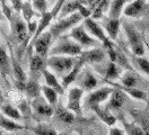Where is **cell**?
Returning <instances> with one entry per match:
<instances>
[{
	"instance_id": "6da1fadb",
	"label": "cell",
	"mask_w": 149,
	"mask_h": 135,
	"mask_svg": "<svg viewBox=\"0 0 149 135\" xmlns=\"http://www.w3.org/2000/svg\"><path fill=\"white\" fill-rule=\"evenodd\" d=\"M9 21L11 27V37L18 43V45H20L22 51H24L27 47L28 42L32 39L28 32L27 23L18 12L14 14Z\"/></svg>"
},
{
	"instance_id": "7a4b0ae2",
	"label": "cell",
	"mask_w": 149,
	"mask_h": 135,
	"mask_svg": "<svg viewBox=\"0 0 149 135\" xmlns=\"http://www.w3.org/2000/svg\"><path fill=\"white\" fill-rule=\"evenodd\" d=\"M84 20V17L79 12H74L69 16L59 18V20L56 21L54 24H51L50 26V32L53 36L54 39H58L61 36H65V33L70 32L74 26L79 25Z\"/></svg>"
},
{
	"instance_id": "3957f363",
	"label": "cell",
	"mask_w": 149,
	"mask_h": 135,
	"mask_svg": "<svg viewBox=\"0 0 149 135\" xmlns=\"http://www.w3.org/2000/svg\"><path fill=\"white\" fill-rule=\"evenodd\" d=\"M78 57L67 55H49L47 60V66L52 72L61 75L62 78L68 74L74 66Z\"/></svg>"
},
{
	"instance_id": "277c9868",
	"label": "cell",
	"mask_w": 149,
	"mask_h": 135,
	"mask_svg": "<svg viewBox=\"0 0 149 135\" xmlns=\"http://www.w3.org/2000/svg\"><path fill=\"white\" fill-rule=\"evenodd\" d=\"M59 41L50 48L49 55H67L78 57L84 51L83 47L68 36H61Z\"/></svg>"
},
{
	"instance_id": "5b68a950",
	"label": "cell",
	"mask_w": 149,
	"mask_h": 135,
	"mask_svg": "<svg viewBox=\"0 0 149 135\" xmlns=\"http://www.w3.org/2000/svg\"><path fill=\"white\" fill-rule=\"evenodd\" d=\"M83 24H84L86 30L93 36L94 38H96L98 42H101V44H103V46L105 48H109V47H111V46H113V45L115 44L114 41H112L111 38L107 36L106 32L104 30V28L94 18L92 17L85 18Z\"/></svg>"
},
{
	"instance_id": "8992f818",
	"label": "cell",
	"mask_w": 149,
	"mask_h": 135,
	"mask_svg": "<svg viewBox=\"0 0 149 135\" xmlns=\"http://www.w3.org/2000/svg\"><path fill=\"white\" fill-rule=\"evenodd\" d=\"M68 37H70L74 42H77L83 48L84 47H86V48L98 47V45L101 44V42H98L96 38H94L93 36L86 30L84 24H79V25L74 26L69 32Z\"/></svg>"
},
{
	"instance_id": "52a82bcc",
	"label": "cell",
	"mask_w": 149,
	"mask_h": 135,
	"mask_svg": "<svg viewBox=\"0 0 149 135\" xmlns=\"http://www.w3.org/2000/svg\"><path fill=\"white\" fill-rule=\"evenodd\" d=\"M122 26H123L124 33L127 35V38H128V43L131 48V52L133 53V55L142 56L145 54V43H143L140 34L138 33V30L127 21H124L122 24Z\"/></svg>"
},
{
	"instance_id": "ba28073f",
	"label": "cell",
	"mask_w": 149,
	"mask_h": 135,
	"mask_svg": "<svg viewBox=\"0 0 149 135\" xmlns=\"http://www.w3.org/2000/svg\"><path fill=\"white\" fill-rule=\"evenodd\" d=\"M53 36L51 34L50 30H45L44 33H42L37 38H35L33 42H31V46L34 48L35 53L44 59L49 57V53H50V48L53 42Z\"/></svg>"
},
{
	"instance_id": "9c48e42d",
	"label": "cell",
	"mask_w": 149,
	"mask_h": 135,
	"mask_svg": "<svg viewBox=\"0 0 149 135\" xmlns=\"http://www.w3.org/2000/svg\"><path fill=\"white\" fill-rule=\"evenodd\" d=\"M113 90H114V87H102V88L93 90L86 97L85 104L89 108L93 107V106H96V105H101L102 102H104L105 100H107L110 98Z\"/></svg>"
},
{
	"instance_id": "30bf717a",
	"label": "cell",
	"mask_w": 149,
	"mask_h": 135,
	"mask_svg": "<svg viewBox=\"0 0 149 135\" xmlns=\"http://www.w3.org/2000/svg\"><path fill=\"white\" fill-rule=\"evenodd\" d=\"M84 90L80 87H72L69 89L68 92V102L67 108L70 109L76 115H81L83 108H81V98L84 96Z\"/></svg>"
},
{
	"instance_id": "8fae6325",
	"label": "cell",
	"mask_w": 149,
	"mask_h": 135,
	"mask_svg": "<svg viewBox=\"0 0 149 135\" xmlns=\"http://www.w3.org/2000/svg\"><path fill=\"white\" fill-rule=\"evenodd\" d=\"M74 82H78V87H80L84 91H93L98 86V80L96 75L88 69H84L80 71L77 80Z\"/></svg>"
},
{
	"instance_id": "7c38bea8",
	"label": "cell",
	"mask_w": 149,
	"mask_h": 135,
	"mask_svg": "<svg viewBox=\"0 0 149 135\" xmlns=\"http://www.w3.org/2000/svg\"><path fill=\"white\" fill-rule=\"evenodd\" d=\"M31 105H32L33 111L35 114H37L38 116L44 117V118H50L54 114V107L52 105H50L42 96L32 99Z\"/></svg>"
},
{
	"instance_id": "4fadbf2b",
	"label": "cell",
	"mask_w": 149,
	"mask_h": 135,
	"mask_svg": "<svg viewBox=\"0 0 149 135\" xmlns=\"http://www.w3.org/2000/svg\"><path fill=\"white\" fill-rule=\"evenodd\" d=\"M106 52L101 47H92L81 52L79 57L85 62V64H97L104 61Z\"/></svg>"
},
{
	"instance_id": "5bb4252c",
	"label": "cell",
	"mask_w": 149,
	"mask_h": 135,
	"mask_svg": "<svg viewBox=\"0 0 149 135\" xmlns=\"http://www.w3.org/2000/svg\"><path fill=\"white\" fill-rule=\"evenodd\" d=\"M11 70H13V75L15 78V84L16 88L19 91H24L25 88V83L27 81V75L25 71L23 70L22 65L19 64V62L16 60V57L13 55V51H11Z\"/></svg>"
},
{
	"instance_id": "9a60e30c",
	"label": "cell",
	"mask_w": 149,
	"mask_h": 135,
	"mask_svg": "<svg viewBox=\"0 0 149 135\" xmlns=\"http://www.w3.org/2000/svg\"><path fill=\"white\" fill-rule=\"evenodd\" d=\"M47 60L36 53L32 54L31 59H29V72H31V77L32 79L37 80L38 77H41L43 74L44 69H47Z\"/></svg>"
},
{
	"instance_id": "2e32d148",
	"label": "cell",
	"mask_w": 149,
	"mask_h": 135,
	"mask_svg": "<svg viewBox=\"0 0 149 135\" xmlns=\"http://www.w3.org/2000/svg\"><path fill=\"white\" fill-rule=\"evenodd\" d=\"M102 19V25L104 30L106 32L107 36L111 38L112 41H115L118 38L119 32H120V27H121L120 18H110L107 16V17H103Z\"/></svg>"
},
{
	"instance_id": "e0dca14e",
	"label": "cell",
	"mask_w": 149,
	"mask_h": 135,
	"mask_svg": "<svg viewBox=\"0 0 149 135\" xmlns=\"http://www.w3.org/2000/svg\"><path fill=\"white\" fill-rule=\"evenodd\" d=\"M146 7V0H132L129 1L123 9V15L127 17L138 18L141 16Z\"/></svg>"
},
{
	"instance_id": "ac0fdd59",
	"label": "cell",
	"mask_w": 149,
	"mask_h": 135,
	"mask_svg": "<svg viewBox=\"0 0 149 135\" xmlns=\"http://www.w3.org/2000/svg\"><path fill=\"white\" fill-rule=\"evenodd\" d=\"M127 96L128 95L125 92H123L121 89L114 88L112 95L110 96V100H109V102L106 105V108L109 110H114V111L115 110H120L123 107L124 102L127 101Z\"/></svg>"
},
{
	"instance_id": "d6986e66",
	"label": "cell",
	"mask_w": 149,
	"mask_h": 135,
	"mask_svg": "<svg viewBox=\"0 0 149 135\" xmlns=\"http://www.w3.org/2000/svg\"><path fill=\"white\" fill-rule=\"evenodd\" d=\"M85 65H86L85 62L78 56V60H77V62H76V64H74V66L70 70V72H69L68 74H65V77L62 78L61 83H62V86H63L65 89L69 88V86H71V83H74V81L77 80L79 73H80V71L83 70V68H84Z\"/></svg>"
},
{
	"instance_id": "ffe728a7",
	"label": "cell",
	"mask_w": 149,
	"mask_h": 135,
	"mask_svg": "<svg viewBox=\"0 0 149 135\" xmlns=\"http://www.w3.org/2000/svg\"><path fill=\"white\" fill-rule=\"evenodd\" d=\"M110 86H113L114 88H118V89H121L123 92H125L127 95H129L132 98L137 99V100H142V101H147L148 97H147V93L145 91H142L141 89H138L137 87H124L122 84L119 83H115L114 81H106Z\"/></svg>"
},
{
	"instance_id": "44dd1931",
	"label": "cell",
	"mask_w": 149,
	"mask_h": 135,
	"mask_svg": "<svg viewBox=\"0 0 149 135\" xmlns=\"http://www.w3.org/2000/svg\"><path fill=\"white\" fill-rule=\"evenodd\" d=\"M91 109L94 110V113L100 117V119L102 120L104 124H106V125L110 126V127H111V126H114L115 123L118 122V118L114 116L107 108L101 107V105L93 106V107H91Z\"/></svg>"
},
{
	"instance_id": "7402d4cb",
	"label": "cell",
	"mask_w": 149,
	"mask_h": 135,
	"mask_svg": "<svg viewBox=\"0 0 149 135\" xmlns=\"http://www.w3.org/2000/svg\"><path fill=\"white\" fill-rule=\"evenodd\" d=\"M0 73L5 77L13 74L11 56H9L6 46H3V45H0Z\"/></svg>"
},
{
	"instance_id": "603a6c76",
	"label": "cell",
	"mask_w": 149,
	"mask_h": 135,
	"mask_svg": "<svg viewBox=\"0 0 149 135\" xmlns=\"http://www.w3.org/2000/svg\"><path fill=\"white\" fill-rule=\"evenodd\" d=\"M54 115L56 117L63 122L65 124H72L76 119V114L72 113L70 109H68L67 106H63V105H60V104H56V108H54Z\"/></svg>"
},
{
	"instance_id": "cb8c5ba5",
	"label": "cell",
	"mask_w": 149,
	"mask_h": 135,
	"mask_svg": "<svg viewBox=\"0 0 149 135\" xmlns=\"http://www.w3.org/2000/svg\"><path fill=\"white\" fill-rule=\"evenodd\" d=\"M42 77L44 78L47 86H49V87H51V88H53L54 90H56V91L59 92V95H63V93H65V89L63 88L62 83L59 82L58 78H56V75L51 71L50 69H47H47H44Z\"/></svg>"
},
{
	"instance_id": "d4e9b609",
	"label": "cell",
	"mask_w": 149,
	"mask_h": 135,
	"mask_svg": "<svg viewBox=\"0 0 149 135\" xmlns=\"http://www.w3.org/2000/svg\"><path fill=\"white\" fill-rule=\"evenodd\" d=\"M123 73V68H121L119 64L115 62H110L106 64L105 71H104V79L106 81H114L116 79H120Z\"/></svg>"
},
{
	"instance_id": "484cf974",
	"label": "cell",
	"mask_w": 149,
	"mask_h": 135,
	"mask_svg": "<svg viewBox=\"0 0 149 135\" xmlns=\"http://www.w3.org/2000/svg\"><path fill=\"white\" fill-rule=\"evenodd\" d=\"M0 128L7 131V132H14V131H22L27 128L25 125L19 124L18 122L8 118L7 116H5L2 113H0Z\"/></svg>"
},
{
	"instance_id": "4316f807",
	"label": "cell",
	"mask_w": 149,
	"mask_h": 135,
	"mask_svg": "<svg viewBox=\"0 0 149 135\" xmlns=\"http://www.w3.org/2000/svg\"><path fill=\"white\" fill-rule=\"evenodd\" d=\"M23 92L26 93L28 98L34 99L36 97L42 96V86H40L37 80H35V79H29L26 81Z\"/></svg>"
},
{
	"instance_id": "83f0119b",
	"label": "cell",
	"mask_w": 149,
	"mask_h": 135,
	"mask_svg": "<svg viewBox=\"0 0 149 135\" xmlns=\"http://www.w3.org/2000/svg\"><path fill=\"white\" fill-rule=\"evenodd\" d=\"M128 3V0H112L109 6L107 16L110 18H120L123 15V9Z\"/></svg>"
},
{
	"instance_id": "f1b7e54d",
	"label": "cell",
	"mask_w": 149,
	"mask_h": 135,
	"mask_svg": "<svg viewBox=\"0 0 149 135\" xmlns=\"http://www.w3.org/2000/svg\"><path fill=\"white\" fill-rule=\"evenodd\" d=\"M81 3L83 2L79 0H67L60 10V14H59L58 18H62L65 16H69L71 14H74V12H78Z\"/></svg>"
},
{
	"instance_id": "f546056e",
	"label": "cell",
	"mask_w": 149,
	"mask_h": 135,
	"mask_svg": "<svg viewBox=\"0 0 149 135\" xmlns=\"http://www.w3.org/2000/svg\"><path fill=\"white\" fill-rule=\"evenodd\" d=\"M0 110L5 116H7L8 118H11V119H14L16 122H20L24 118L18 108H16L15 106H13L10 104H7V102H3L0 106Z\"/></svg>"
},
{
	"instance_id": "4dcf8cb0",
	"label": "cell",
	"mask_w": 149,
	"mask_h": 135,
	"mask_svg": "<svg viewBox=\"0 0 149 135\" xmlns=\"http://www.w3.org/2000/svg\"><path fill=\"white\" fill-rule=\"evenodd\" d=\"M121 84L124 87H137L138 86V75L134 70H127L121 75Z\"/></svg>"
},
{
	"instance_id": "1f68e13d",
	"label": "cell",
	"mask_w": 149,
	"mask_h": 135,
	"mask_svg": "<svg viewBox=\"0 0 149 135\" xmlns=\"http://www.w3.org/2000/svg\"><path fill=\"white\" fill-rule=\"evenodd\" d=\"M42 95L44 96V99L47 100L50 105H52L53 107L58 104V99H59V92L54 90L53 88L49 87V86H42Z\"/></svg>"
},
{
	"instance_id": "d6a6232c",
	"label": "cell",
	"mask_w": 149,
	"mask_h": 135,
	"mask_svg": "<svg viewBox=\"0 0 149 135\" xmlns=\"http://www.w3.org/2000/svg\"><path fill=\"white\" fill-rule=\"evenodd\" d=\"M20 15H22V17L24 18V20L26 23H29V21L33 20V18L35 16V9L33 8V6H32L29 0H27V1L24 0L23 7H22V10H20Z\"/></svg>"
},
{
	"instance_id": "836d02e7",
	"label": "cell",
	"mask_w": 149,
	"mask_h": 135,
	"mask_svg": "<svg viewBox=\"0 0 149 135\" xmlns=\"http://www.w3.org/2000/svg\"><path fill=\"white\" fill-rule=\"evenodd\" d=\"M121 120L123 126H124V131H125L127 135H145L143 129L137 123H133V122L129 123L124 118H121Z\"/></svg>"
},
{
	"instance_id": "e575fe53",
	"label": "cell",
	"mask_w": 149,
	"mask_h": 135,
	"mask_svg": "<svg viewBox=\"0 0 149 135\" xmlns=\"http://www.w3.org/2000/svg\"><path fill=\"white\" fill-rule=\"evenodd\" d=\"M33 133L35 135H58L59 133L52 126L47 124H37L33 128Z\"/></svg>"
},
{
	"instance_id": "d590c367",
	"label": "cell",
	"mask_w": 149,
	"mask_h": 135,
	"mask_svg": "<svg viewBox=\"0 0 149 135\" xmlns=\"http://www.w3.org/2000/svg\"><path fill=\"white\" fill-rule=\"evenodd\" d=\"M107 5H110L109 0H100L97 5H95V8H93V12L91 17L94 18L95 20L102 19L104 17V11H105V8L107 7Z\"/></svg>"
},
{
	"instance_id": "8d00e7d4",
	"label": "cell",
	"mask_w": 149,
	"mask_h": 135,
	"mask_svg": "<svg viewBox=\"0 0 149 135\" xmlns=\"http://www.w3.org/2000/svg\"><path fill=\"white\" fill-rule=\"evenodd\" d=\"M133 62L136 63V65L140 69V71H142L145 74H147L149 77V60L147 57L142 56H133Z\"/></svg>"
},
{
	"instance_id": "74e56055",
	"label": "cell",
	"mask_w": 149,
	"mask_h": 135,
	"mask_svg": "<svg viewBox=\"0 0 149 135\" xmlns=\"http://www.w3.org/2000/svg\"><path fill=\"white\" fill-rule=\"evenodd\" d=\"M33 8L35 9V11L43 14L47 11V0H29Z\"/></svg>"
},
{
	"instance_id": "f35d334b",
	"label": "cell",
	"mask_w": 149,
	"mask_h": 135,
	"mask_svg": "<svg viewBox=\"0 0 149 135\" xmlns=\"http://www.w3.org/2000/svg\"><path fill=\"white\" fill-rule=\"evenodd\" d=\"M11 8L14 9L16 12L20 14V10H22V7H23V2L24 0H11Z\"/></svg>"
},
{
	"instance_id": "ab89813d",
	"label": "cell",
	"mask_w": 149,
	"mask_h": 135,
	"mask_svg": "<svg viewBox=\"0 0 149 135\" xmlns=\"http://www.w3.org/2000/svg\"><path fill=\"white\" fill-rule=\"evenodd\" d=\"M109 135H124V131L121 129V128H119V127L111 126L110 132H109Z\"/></svg>"
},
{
	"instance_id": "60d3db41",
	"label": "cell",
	"mask_w": 149,
	"mask_h": 135,
	"mask_svg": "<svg viewBox=\"0 0 149 135\" xmlns=\"http://www.w3.org/2000/svg\"><path fill=\"white\" fill-rule=\"evenodd\" d=\"M5 102V97H3V95H2V92L0 91V106L2 105Z\"/></svg>"
},
{
	"instance_id": "b9f144b4",
	"label": "cell",
	"mask_w": 149,
	"mask_h": 135,
	"mask_svg": "<svg viewBox=\"0 0 149 135\" xmlns=\"http://www.w3.org/2000/svg\"><path fill=\"white\" fill-rule=\"evenodd\" d=\"M58 135H71V134H69V133H67V132H61V133H59Z\"/></svg>"
},
{
	"instance_id": "7bdbcfd3",
	"label": "cell",
	"mask_w": 149,
	"mask_h": 135,
	"mask_svg": "<svg viewBox=\"0 0 149 135\" xmlns=\"http://www.w3.org/2000/svg\"><path fill=\"white\" fill-rule=\"evenodd\" d=\"M3 19V16H2V12H0V20Z\"/></svg>"
},
{
	"instance_id": "ee69618b",
	"label": "cell",
	"mask_w": 149,
	"mask_h": 135,
	"mask_svg": "<svg viewBox=\"0 0 149 135\" xmlns=\"http://www.w3.org/2000/svg\"><path fill=\"white\" fill-rule=\"evenodd\" d=\"M146 46H147V47H148V50H149V44H147V43H146Z\"/></svg>"
},
{
	"instance_id": "f6af8a7d",
	"label": "cell",
	"mask_w": 149,
	"mask_h": 135,
	"mask_svg": "<svg viewBox=\"0 0 149 135\" xmlns=\"http://www.w3.org/2000/svg\"><path fill=\"white\" fill-rule=\"evenodd\" d=\"M0 135H3V133H2V132H1V131H0Z\"/></svg>"
},
{
	"instance_id": "bcb514c9",
	"label": "cell",
	"mask_w": 149,
	"mask_h": 135,
	"mask_svg": "<svg viewBox=\"0 0 149 135\" xmlns=\"http://www.w3.org/2000/svg\"><path fill=\"white\" fill-rule=\"evenodd\" d=\"M129 1H132V0H128V2H129Z\"/></svg>"
},
{
	"instance_id": "7dc6e473",
	"label": "cell",
	"mask_w": 149,
	"mask_h": 135,
	"mask_svg": "<svg viewBox=\"0 0 149 135\" xmlns=\"http://www.w3.org/2000/svg\"><path fill=\"white\" fill-rule=\"evenodd\" d=\"M0 8H1V6H0Z\"/></svg>"
},
{
	"instance_id": "c3c4849f",
	"label": "cell",
	"mask_w": 149,
	"mask_h": 135,
	"mask_svg": "<svg viewBox=\"0 0 149 135\" xmlns=\"http://www.w3.org/2000/svg\"><path fill=\"white\" fill-rule=\"evenodd\" d=\"M9 1H11V0H9Z\"/></svg>"
}]
</instances>
